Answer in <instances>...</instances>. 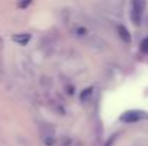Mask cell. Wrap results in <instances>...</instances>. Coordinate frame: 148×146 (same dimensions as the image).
Here are the masks:
<instances>
[{"mask_svg":"<svg viewBox=\"0 0 148 146\" xmlns=\"http://www.w3.org/2000/svg\"><path fill=\"white\" fill-rule=\"evenodd\" d=\"M148 119V113L144 110H138V109H132V110H127L119 116V120L124 123H137L140 120Z\"/></svg>","mask_w":148,"mask_h":146,"instance_id":"1","label":"cell"},{"mask_svg":"<svg viewBox=\"0 0 148 146\" xmlns=\"http://www.w3.org/2000/svg\"><path fill=\"white\" fill-rule=\"evenodd\" d=\"M30 39H32V35H30V33H27V32L16 33V35H13V36H12V40H13L14 43L20 45V46H26V45L30 42Z\"/></svg>","mask_w":148,"mask_h":146,"instance_id":"2","label":"cell"},{"mask_svg":"<svg viewBox=\"0 0 148 146\" xmlns=\"http://www.w3.org/2000/svg\"><path fill=\"white\" fill-rule=\"evenodd\" d=\"M116 33H118L119 39H121L124 43L130 45V43L132 42V39H131V33H130V30H128L125 26H122V24H118V26H116Z\"/></svg>","mask_w":148,"mask_h":146,"instance_id":"3","label":"cell"},{"mask_svg":"<svg viewBox=\"0 0 148 146\" xmlns=\"http://www.w3.org/2000/svg\"><path fill=\"white\" fill-rule=\"evenodd\" d=\"M3 39L0 37V80L4 79L6 73H4V60H3Z\"/></svg>","mask_w":148,"mask_h":146,"instance_id":"4","label":"cell"},{"mask_svg":"<svg viewBox=\"0 0 148 146\" xmlns=\"http://www.w3.org/2000/svg\"><path fill=\"white\" fill-rule=\"evenodd\" d=\"M94 95V88H86V89H84L82 92H81V102H84V103H86L91 97Z\"/></svg>","mask_w":148,"mask_h":146,"instance_id":"5","label":"cell"},{"mask_svg":"<svg viewBox=\"0 0 148 146\" xmlns=\"http://www.w3.org/2000/svg\"><path fill=\"white\" fill-rule=\"evenodd\" d=\"M73 33H75V36H76V37H85V36L88 35V30H86L85 27L79 26V27H76V29L73 30Z\"/></svg>","mask_w":148,"mask_h":146,"instance_id":"6","label":"cell"},{"mask_svg":"<svg viewBox=\"0 0 148 146\" xmlns=\"http://www.w3.org/2000/svg\"><path fill=\"white\" fill-rule=\"evenodd\" d=\"M140 49H141V52H143V53L148 54V37H145V39H143V40H141V43H140Z\"/></svg>","mask_w":148,"mask_h":146,"instance_id":"7","label":"cell"},{"mask_svg":"<svg viewBox=\"0 0 148 146\" xmlns=\"http://www.w3.org/2000/svg\"><path fill=\"white\" fill-rule=\"evenodd\" d=\"M32 1H33V0H19V1H17V7H19V9H26Z\"/></svg>","mask_w":148,"mask_h":146,"instance_id":"8","label":"cell"},{"mask_svg":"<svg viewBox=\"0 0 148 146\" xmlns=\"http://www.w3.org/2000/svg\"><path fill=\"white\" fill-rule=\"evenodd\" d=\"M131 3L137 4L138 7H141V9L144 10V9H145V4H147V0H131Z\"/></svg>","mask_w":148,"mask_h":146,"instance_id":"9","label":"cell"}]
</instances>
